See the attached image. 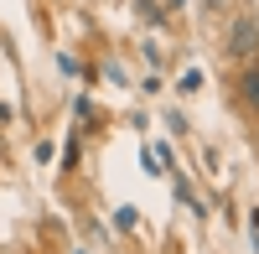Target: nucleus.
Masks as SVG:
<instances>
[{"instance_id": "nucleus-1", "label": "nucleus", "mask_w": 259, "mask_h": 254, "mask_svg": "<svg viewBox=\"0 0 259 254\" xmlns=\"http://www.w3.org/2000/svg\"><path fill=\"white\" fill-rule=\"evenodd\" d=\"M223 57L239 62V68H249V62L259 57V16L254 11H233L228 26H223Z\"/></svg>"}, {"instance_id": "nucleus-2", "label": "nucleus", "mask_w": 259, "mask_h": 254, "mask_svg": "<svg viewBox=\"0 0 259 254\" xmlns=\"http://www.w3.org/2000/svg\"><path fill=\"white\" fill-rule=\"evenodd\" d=\"M239 94H244V104H249V109L259 114V68H254V62L244 68V78H239Z\"/></svg>"}, {"instance_id": "nucleus-3", "label": "nucleus", "mask_w": 259, "mask_h": 254, "mask_svg": "<svg viewBox=\"0 0 259 254\" xmlns=\"http://www.w3.org/2000/svg\"><path fill=\"white\" fill-rule=\"evenodd\" d=\"M177 89H182V94H197V89H202V73H197V68H187V73L177 78Z\"/></svg>"}, {"instance_id": "nucleus-4", "label": "nucleus", "mask_w": 259, "mask_h": 254, "mask_svg": "<svg viewBox=\"0 0 259 254\" xmlns=\"http://www.w3.org/2000/svg\"><path fill=\"white\" fill-rule=\"evenodd\" d=\"M202 6H207V11H212V16H223V11H228V6H233V0H202Z\"/></svg>"}]
</instances>
